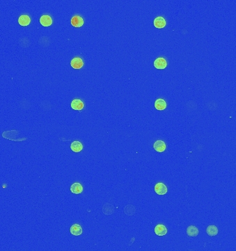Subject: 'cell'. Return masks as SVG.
<instances>
[{"mask_svg":"<svg viewBox=\"0 0 236 251\" xmlns=\"http://www.w3.org/2000/svg\"><path fill=\"white\" fill-rule=\"evenodd\" d=\"M31 22V18L27 15H22L18 18V23L21 26H28Z\"/></svg>","mask_w":236,"mask_h":251,"instance_id":"10","label":"cell"},{"mask_svg":"<svg viewBox=\"0 0 236 251\" xmlns=\"http://www.w3.org/2000/svg\"><path fill=\"white\" fill-rule=\"evenodd\" d=\"M71 108L75 110H82L84 108V103L81 100L79 99H75L71 102Z\"/></svg>","mask_w":236,"mask_h":251,"instance_id":"8","label":"cell"},{"mask_svg":"<svg viewBox=\"0 0 236 251\" xmlns=\"http://www.w3.org/2000/svg\"><path fill=\"white\" fill-rule=\"evenodd\" d=\"M155 107L157 110H164L167 107V103H166L165 100L163 99H157L155 102Z\"/></svg>","mask_w":236,"mask_h":251,"instance_id":"13","label":"cell"},{"mask_svg":"<svg viewBox=\"0 0 236 251\" xmlns=\"http://www.w3.org/2000/svg\"><path fill=\"white\" fill-rule=\"evenodd\" d=\"M40 23L43 26H49L52 24V19L50 15H43L40 18Z\"/></svg>","mask_w":236,"mask_h":251,"instance_id":"6","label":"cell"},{"mask_svg":"<svg viewBox=\"0 0 236 251\" xmlns=\"http://www.w3.org/2000/svg\"><path fill=\"white\" fill-rule=\"evenodd\" d=\"M71 233L74 236H79L82 234V228L78 224H74L71 228Z\"/></svg>","mask_w":236,"mask_h":251,"instance_id":"9","label":"cell"},{"mask_svg":"<svg viewBox=\"0 0 236 251\" xmlns=\"http://www.w3.org/2000/svg\"><path fill=\"white\" fill-rule=\"evenodd\" d=\"M71 65L74 69H80L84 66V62L81 58L75 57L71 60Z\"/></svg>","mask_w":236,"mask_h":251,"instance_id":"3","label":"cell"},{"mask_svg":"<svg viewBox=\"0 0 236 251\" xmlns=\"http://www.w3.org/2000/svg\"><path fill=\"white\" fill-rule=\"evenodd\" d=\"M154 26L156 28L162 29L166 26V20L163 17H157L154 20Z\"/></svg>","mask_w":236,"mask_h":251,"instance_id":"12","label":"cell"},{"mask_svg":"<svg viewBox=\"0 0 236 251\" xmlns=\"http://www.w3.org/2000/svg\"><path fill=\"white\" fill-rule=\"evenodd\" d=\"M71 191L74 194H79L83 191V186L80 183L75 182L71 185Z\"/></svg>","mask_w":236,"mask_h":251,"instance_id":"11","label":"cell"},{"mask_svg":"<svg viewBox=\"0 0 236 251\" xmlns=\"http://www.w3.org/2000/svg\"><path fill=\"white\" fill-rule=\"evenodd\" d=\"M71 148L75 153H79L82 150L83 145L79 141H73L71 145Z\"/></svg>","mask_w":236,"mask_h":251,"instance_id":"14","label":"cell"},{"mask_svg":"<svg viewBox=\"0 0 236 251\" xmlns=\"http://www.w3.org/2000/svg\"><path fill=\"white\" fill-rule=\"evenodd\" d=\"M155 191L158 195H165L167 193V187L165 184L159 182L155 186Z\"/></svg>","mask_w":236,"mask_h":251,"instance_id":"1","label":"cell"},{"mask_svg":"<svg viewBox=\"0 0 236 251\" xmlns=\"http://www.w3.org/2000/svg\"><path fill=\"white\" fill-rule=\"evenodd\" d=\"M71 25L75 27H81L84 25V20L82 17L79 15L73 16L71 19Z\"/></svg>","mask_w":236,"mask_h":251,"instance_id":"2","label":"cell"},{"mask_svg":"<svg viewBox=\"0 0 236 251\" xmlns=\"http://www.w3.org/2000/svg\"><path fill=\"white\" fill-rule=\"evenodd\" d=\"M218 228L215 225H209L206 229V232L209 236L214 237L218 234Z\"/></svg>","mask_w":236,"mask_h":251,"instance_id":"16","label":"cell"},{"mask_svg":"<svg viewBox=\"0 0 236 251\" xmlns=\"http://www.w3.org/2000/svg\"><path fill=\"white\" fill-rule=\"evenodd\" d=\"M198 233H199V231L195 226L190 225L187 229V234L189 237H197Z\"/></svg>","mask_w":236,"mask_h":251,"instance_id":"15","label":"cell"},{"mask_svg":"<svg viewBox=\"0 0 236 251\" xmlns=\"http://www.w3.org/2000/svg\"><path fill=\"white\" fill-rule=\"evenodd\" d=\"M155 232L157 236H165L167 233V229L164 225L160 224L155 228Z\"/></svg>","mask_w":236,"mask_h":251,"instance_id":"7","label":"cell"},{"mask_svg":"<svg viewBox=\"0 0 236 251\" xmlns=\"http://www.w3.org/2000/svg\"><path fill=\"white\" fill-rule=\"evenodd\" d=\"M167 66V63L164 58H157L154 61V66L157 69H165Z\"/></svg>","mask_w":236,"mask_h":251,"instance_id":"5","label":"cell"},{"mask_svg":"<svg viewBox=\"0 0 236 251\" xmlns=\"http://www.w3.org/2000/svg\"><path fill=\"white\" fill-rule=\"evenodd\" d=\"M153 148L158 153H163L165 149L167 146H166V144L163 141H155L153 144Z\"/></svg>","mask_w":236,"mask_h":251,"instance_id":"4","label":"cell"}]
</instances>
